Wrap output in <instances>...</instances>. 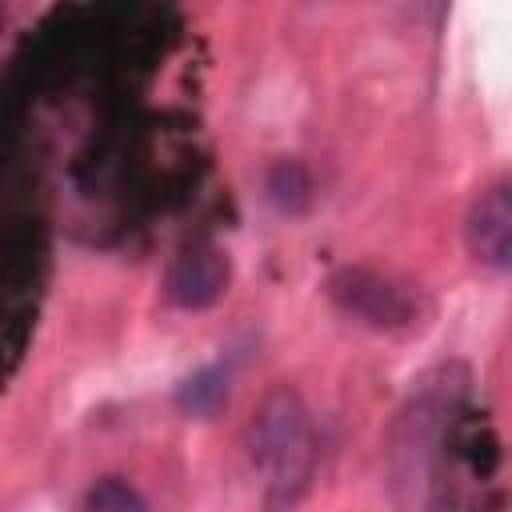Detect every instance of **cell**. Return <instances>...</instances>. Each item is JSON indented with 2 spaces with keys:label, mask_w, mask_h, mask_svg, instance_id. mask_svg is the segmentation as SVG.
Returning <instances> with one entry per match:
<instances>
[{
  "label": "cell",
  "mask_w": 512,
  "mask_h": 512,
  "mask_svg": "<svg viewBox=\"0 0 512 512\" xmlns=\"http://www.w3.org/2000/svg\"><path fill=\"white\" fill-rule=\"evenodd\" d=\"M80 512H148V504L136 484H128L120 476H104L84 492Z\"/></svg>",
  "instance_id": "5"
},
{
  "label": "cell",
  "mask_w": 512,
  "mask_h": 512,
  "mask_svg": "<svg viewBox=\"0 0 512 512\" xmlns=\"http://www.w3.org/2000/svg\"><path fill=\"white\" fill-rule=\"evenodd\" d=\"M224 400V372L220 368H204L200 376H192L180 392V404L188 412H212Z\"/></svg>",
  "instance_id": "7"
},
{
  "label": "cell",
  "mask_w": 512,
  "mask_h": 512,
  "mask_svg": "<svg viewBox=\"0 0 512 512\" xmlns=\"http://www.w3.org/2000/svg\"><path fill=\"white\" fill-rule=\"evenodd\" d=\"M228 288V256L208 244V240H196L188 244L172 268H168V280H164V292L176 308L184 312H200V308H212Z\"/></svg>",
  "instance_id": "3"
},
{
  "label": "cell",
  "mask_w": 512,
  "mask_h": 512,
  "mask_svg": "<svg viewBox=\"0 0 512 512\" xmlns=\"http://www.w3.org/2000/svg\"><path fill=\"white\" fill-rule=\"evenodd\" d=\"M464 244L472 252V260L488 264V268H508L512 260V196L504 184L484 188L468 216H464Z\"/></svg>",
  "instance_id": "4"
},
{
  "label": "cell",
  "mask_w": 512,
  "mask_h": 512,
  "mask_svg": "<svg viewBox=\"0 0 512 512\" xmlns=\"http://www.w3.org/2000/svg\"><path fill=\"white\" fill-rule=\"evenodd\" d=\"M244 448L268 500L296 504L312 488L316 460H320V440H316V424L304 396L288 384H276L256 404Z\"/></svg>",
  "instance_id": "1"
},
{
  "label": "cell",
  "mask_w": 512,
  "mask_h": 512,
  "mask_svg": "<svg viewBox=\"0 0 512 512\" xmlns=\"http://www.w3.org/2000/svg\"><path fill=\"white\" fill-rule=\"evenodd\" d=\"M268 192H272V200H276L280 208H288V212L304 208V200H308V176H304V168H300L296 160H280V164L272 168V176H268Z\"/></svg>",
  "instance_id": "6"
},
{
  "label": "cell",
  "mask_w": 512,
  "mask_h": 512,
  "mask_svg": "<svg viewBox=\"0 0 512 512\" xmlns=\"http://www.w3.org/2000/svg\"><path fill=\"white\" fill-rule=\"evenodd\" d=\"M328 292L344 312L360 316L372 328H404V324H412V312H416V300L408 288H400L388 276L368 272V268H340L332 276Z\"/></svg>",
  "instance_id": "2"
}]
</instances>
